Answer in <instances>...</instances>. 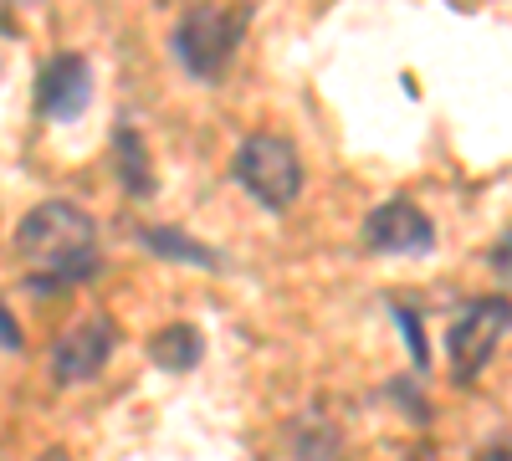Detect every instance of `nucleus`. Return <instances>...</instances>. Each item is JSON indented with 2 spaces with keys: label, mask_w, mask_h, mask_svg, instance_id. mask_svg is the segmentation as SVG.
Returning a JSON list of instances; mask_svg holds the SVG:
<instances>
[{
  "label": "nucleus",
  "mask_w": 512,
  "mask_h": 461,
  "mask_svg": "<svg viewBox=\"0 0 512 461\" xmlns=\"http://www.w3.org/2000/svg\"><path fill=\"white\" fill-rule=\"evenodd\" d=\"M492 267H497V277H502V282H512V231L497 241V251H492Z\"/></svg>",
  "instance_id": "9b49d317"
},
{
  "label": "nucleus",
  "mask_w": 512,
  "mask_h": 461,
  "mask_svg": "<svg viewBox=\"0 0 512 461\" xmlns=\"http://www.w3.org/2000/svg\"><path fill=\"white\" fill-rule=\"evenodd\" d=\"M113 154H118V175H123V190L128 195H149L154 190V175H149V154H144V144H139V134L123 129L113 134Z\"/></svg>",
  "instance_id": "1a4fd4ad"
},
{
  "label": "nucleus",
  "mask_w": 512,
  "mask_h": 461,
  "mask_svg": "<svg viewBox=\"0 0 512 461\" xmlns=\"http://www.w3.org/2000/svg\"><path fill=\"white\" fill-rule=\"evenodd\" d=\"M512 328V303L507 298H482L472 303L446 333V349H451V369L456 380H472V374L492 359V349L502 344V333Z\"/></svg>",
  "instance_id": "20e7f679"
},
{
  "label": "nucleus",
  "mask_w": 512,
  "mask_h": 461,
  "mask_svg": "<svg viewBox=\"0 0 512 461\" xmlns=\"http://www.w3.org/2000/svg\"><path fill=\"white\" fill-rule=\"evenodd\" d=\"M36 461H72V456H67V451H62V446H47V451H41V456H36Z\"/></svg>",
  "instance_id": "4468645a"
},
{
  "label": "nucleus",
  "mask_w": 512,
  "mask_h": 461,
  "mask_svg": "<svg viewBox=\"0 0 512 461\" xmlns=\"http://www.w3.org/2000/svg\"><path fill=\"white\" fill-rule=\"evenodd\" d=\"M200 354H205V339H200V328H190V323H169V328H159L149 339V359L159 369H169V374L195 369Z\"/></svg>",
  "instance_id": "6e6552de"
},
{
  "label": "nucleus",
  "mask_w": 512,
  "mask_h": 461,
  "mask_svg": "<svg viewBox=\"0 0 512 461\" xmlns=\"http://www.w3.org/2000/svg\"><path fill=\"white\" fill-rule=\"evenodd\" d=\"M364 246L384 251V257H420L436 246V226L425 221L410 200H384L364 221Z\"/></svg>",
  "instance_id": "423d86ee"
},
{
  "label": "nucleus",
  "mask_w": 512,
  "mask_h": 461,
  "mask_svg": "<svg viewBox=\"0 0 512 461\" xmlns=\"http://www.w3.org/2000/svg\"><path fill=\"white\" fill-rule=\"evenodd\" d=\"M477 461H512V446H487Z\"/></svg>",
  "instance_id": "ddd939ff"
},
{
  "label": "nucleus",
  "mask_w": 512,
  "mask_h": 461,
  "mask_svg": "<svg viewBox=\"0 0 512 461\" xmlns=\"http://www.w3.org/2000/svg\"><path fill=\"white\" fill-rule=\"evenodd\" d=\"M16 251L41 277H57V282H82L98 272V231L67 200L36 205L16 231Z\"/></svg>",
  "instance_id": "f257e3e1"
},
{
  "label": "nucleus",
  "mask_w": 512,
  "mask_h": 461,
  "mask_svg": "<svg viewBox=\"0 0 512 461\" xmlns=\"http://www.w3.org/2000/svg\"><path fill=\"white\" fill-rule=\"evenodd\" d=\"M0 349H11V354L21 349V328H16V318L6 308H0Z\"/></svg>",
  "instance_id": "f8f14e48"
},
{
  "label": "nucleus",
  "mask_w": 512,
  "mask_h": 461,
  "mask_svg": "<svg viewBox=\"0 0 512 461\" xmlns=\"http://www.w3.org/2000/svg\"><path fill=\"white\" fill-rule=\"evenodd\" d=\"M113 344H118L113 318L93 313V318L72 323L62 339H57V349H52V374H57V385H82V380H93V374L108 364Z\"/></svg>",
  "instance_id": "39448f33"
},
{
  "label": "nucleus",
  "mask_w": 512,
  "mask_h": 461,
  "mask_svg": "<svg viewBox=\"0 0 512 461\" xmlns=\"http://www.w3.org/2000/svg\"><path fill=\"white\" fill-rule=\"evenodd\" d=\"M236 180L267 205V211H287V205L303 195V164L297 149L282 134H251L236 154Z\"/></svg>",
  "instance_id": "7ed1b4c3"
},
{
  "label": "nucleus",
  "mask_w": 512,
  "mask_h": 461,
  "mask_svg": "<svg viewBox=\"0 0 512 461\" xmlns=\"http://www.w3.org/2000/svg\"><path fill=\"white\" fill-rule=\"evenodd\" d=\"M246 21H251L246 6H195V11H185L180 26H175V57L195 77H216L231 62Z\"/></svg>",
  "instance_id": "f03ea898"
},
{
  "label": "nucleus",
  "mask_w": 512,
  "mask_h": 461,
  "mask_svg": "<svg viewBox=\"0 0 512 461\" xmlns=\"http://www.w3.org/2000/svg\"><path fill=\"white\" fill-rule=\"evenodd\" d=\"M88 98H93V72H88L82 57L67 52V57H52L47 67H41V77H36V108L47 118L67 123V118H77L82 108H88Z\"/></svg>",
  "instance_id": "0eeeda50"
},
{
  "label": "nucleus",
  "mask_w": 512,
  "mask_h": 461,
  "mask_svg": "<svg viewBox=\"0 0 512 461\" xmlns=\"http://www.w3.org/2000/svg\"><path fill=\"white\" fill-rule=\"evenodd\" d=\"M144 246L149 251H159V257H169V262H195V267H221L210 251L200 246V241H190V236H180V231H169V226H154V231H144Z\"/></svg>",
  "instance_id": "9d476101"
}]
</instances>
